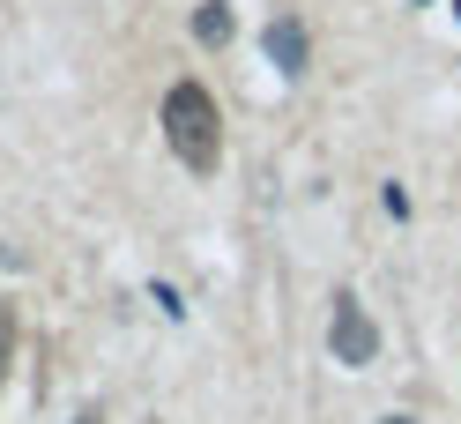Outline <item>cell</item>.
I'll return each mask as SVG.
<instances>
[{
  "label": "cell",
  "instance_id": "7",
  "mask_svg": "<svg viewBox=\"0 0 461 424\" xmlns=\"http://www.w3.org/2000/svg\"><path fill=\"white\" fill-rule=\"evenodd\" d=\"M380 424H417V417H380Z\"/></svg>",
  "mask_w": 461,
  "mask_h": 424
},
{
  "label": "cell",
  "instance_id": "6",
  "mask_svg": "<svg viewBox=\"0 0 461 424\" xmlns=\"http://www.w3.org/2000/svg\"><path fill=\"white\" fill-rule=\"evenodd\" d=\"M75 424H104V417H97V410H82V417H75Z\"/></svg>",
  "mask_w": 461,
  "mask_h": 424
},
{
  "label": "cell",
  "instance_id": "3",
  "mask_svg": "<svg viewBox=\"0 0 461 424\" xmlns=\"http://www.w3.org/2000/svg\"><path fill=\"white\" fill-rule=\"evenodd\" d=\"M261 52H268V68H276V75H305V60H312V38H305V23H298L291 8H283V15H268Z\"/></svg>",
  "mask_w": 461,
  "mask_h": 424
},
{
  "label": "cell",
  "instance_id": "2",
  "mask_svg": "<svg viewBox=\"0 0 461 424\" xmlns=\"http://www.w3.org/2000/svg\"><path fill=\"white\" fill-rule=\"evenodd\" d=\"M328 350H335V365H350V373H365V365L380 357V328H372V313L350 291H342L335 313H328Z\"/></svg>",
  "mask_w": 461,
  "mask_h": 424
},
{
  "label": "cell",
  "instance_id": "5",
  "mask_svg": "<svg viewBox=\"0 0 461 424\" xmlns=\"http://www.w3.org/2000/svg\"><path fill=\"white\" fill-rule=\"evenodd\" d=\"M8 357H15V313L0 305V380H8Z\"/></svg>",
  "mask_w": 461,
  "mask_h": 424
},
{
  "label": "cell",
  "instance_id": "4",
  "mask_svg": "<svg viewBox=\"0 0 461 424\" xmlns=\"http://www.w3.org/2000/svg\"><path fill=\"white\" fill-rule=\"evenodd\" d=\"M230 31H239V23H230V8H223V0H209V8L194 15V38H201V45H216V52L230 45Z\"/></svg>",
  "mask_w": 461,
  "mask_h": 424
},
{
  "label": "cell",
  "instance_id": "1",
  "mask_svg": "<svg viewBox=\"0 0 461 424\" xmlns=\"http://www.w3.org/2000/svg\"><path fill=\"white\" fill-rule=\"evenodd\" d=\"M157 127H164L171 157H179L186 172H216L223 164V112H216V97L201 90V82H171Z\"/></svg>",
  "mask_w": 461,
  "mask_h": 424
}]
</instances>
